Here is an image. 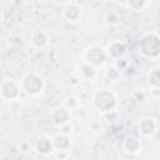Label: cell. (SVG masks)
<instances>
[{"mask_svg":"<svg viewBox=\"0 0 160 160\" xmlns=\"http://www.w3.org/2000/svg\"><path fill=\"white\" fill-rule=\"evenodd\" d=\"M141 51L148 56H156L160 49L159 36L156 34H149L141 40Z\"/></svg>","mask_w":160,"mask_h":160,"instance_id":"1","label":"cell"},{"mask_svg":"<svg viewBox=\"0 0 160 160\" xmlns=\"http://www.w3.org/2000/svg\"><path fill=\"white\" fill-rule=\"evenodd\" d=\"M155 130V121L151 118H142L139 121V131L142 135H149Z\"/></svg>","mask_w":160,"mask_h":160,"instance_id":"5","label":"cell"},{"mask_svg":"<svg viewBox=\"0 0 160 160\" xmlns=\"http://www.w3.org/2000/svg\"><path fill=\"white\" fill-rule=\"evenodd\" d=\"M139 141L136 140V139H134V138H129L126 141H125V148H126V150L128 151H130V152H135L138 149H139Z\"/></svg>","mask_w":160,"mask_h":160,"instance_id":"13","label":"cell"},{"mask_svg":"<svg viewBox=\"0 0 160 160\" xmlns=\"http://www.w3.org/2000/svg\"><path fill=\"white\" fill-rule=\"evenodd\" d=\"M86 58H88V60H89L91 64L100 65V64H102V61L105 60V52L102 51V49L94 46V48L89 49V51H88V54H86Z\"/></svg>","mask_w":160,"mask_h":160,"instance_id":"4","label":"cell"},{"mask_svg":"<svg viewBox=\"0 0 160 160\" xmlns=\"http://www.w3.org/2000/svg\"><path fill=\"white\" fill-rule=\"evenodd\" d=\"M51 141L48 139V138H41L39 139L38 144H36V149L40 151V152H50L51 151Z\"/></svg>","mask_w":160,"mask_h":160,"instance_id":"10","label":"cell"},{"mask_svg":"<svg viewBox=\"0 0 160 160\" xmlns=\"http://www.w3.org/2000/svg\"><path fill=\"white\" fill-rule=\"evenodd\" d=\"M146 0H128L129 6H131L134 10H139L145 5Z\"/></svg>","mask_w":160,"mask_h":160,"instance_id":"15","label":"cell"},{"mask_svg":"<svg viewBox=\"0 0 160 160\" xmlns=\"http://www.w3.org/2000/svg\"><path fill=\"white\" fill-rule=\"evenodd\" d=\"M69 111L65 109V108H58L55 111H54V115H52V118H54V121L56 122V124H60V125H64V124H66L68 122V120H69Z\"/></svg>","mask_w":160,"mask_h":160,"instance_id":"7","label":"cell"},{"mask_svg":"<svg viewBox=\"0 0 160 160\" xmlns=\"http://www.w3.org/2000/svg\"><path fill=\"white\" fill-rule=\"evenodd\" d=\"M1 92L4 94V96H6L8 99H14L18 96L19 94V89L16 86V84L14 81H6L2 84L1 86Z\"/></svg>","mask_w":160,"mask_h":160,"instance_id":"6","label":"cell"},{"mask_svg":"<svg viewBox=\"0 0 160 160\" xmlns=\"http://www.w3.org/2000/svg\"><path fill=\"white\" fill-rule=\"evenodd\" d=\"M54 145L55 148L62 150V149H66L69 146V139L64 135H58L55 139H54Z\"/></svg>","mask_w":160,"mask_h":160,"instance_id":"11","label":"cell"},{"mask_svg":"<svg viewBox=\"0 0 160 160\" xmlns=\"http://www.w3.org/2000/svg\"><path fill=\"white\" fill-rule=\"evenodd\" d=\"M95 106L102 111H109L115 105V96L110 91H100L95 95Z\"/></svg>","mask_w":160,"mask_h":160,"instance_id":"2","label":"cell"},{"mask_svg":"<svg viewBox=\"0 0 160 160\" xmlns=\"http://www.w3.org/2000/svg\"><path fill=\"white\" fill-rule=\"evenodd\" d=\"M22 88L25 89L26 92L34 95L41 91L42 89V80L41 78H39L35 74H29L25 76L24 81H22Z\"/></svg>","mask_w":160,"mask_h":160,"instance_id":"3","label":"cell"},{"mask_svg":"<svg viewBox=\"0 0 160 160\" xmlns=\"http://www.w3.org/2000/svg\"><path fill=\"white\" fill-rule=\"evenodd\" d=\"M2 20V14H1V11H0V21Z\"/></svg>","mask_w":160,"mask_h":160,"instance_id":"18","label":"cell"},{"mask_svg":"<svg viewBox=\"0 0 160 160\" xmlns=\"http://www.w3.org/2000/svg\"><path fill=\"white\" fill-rule=\"evenodd\" d=\"M74 100H75L74 98H71V99H68V102H66V104H68V105H70V104H71V106H75V104H76V102H75Z\"/></svg>","mask_w":160,"mask_h":160,"instance_id":"17","label":"cell"},{"mask_svg":"<svg viewBox=\"0 0 160 160\" xmlns=\"http://www.w3.org/2000/svg\"><path fill=\"white\" fill-rule=\"evenodd\" d=\"M81 72L86 76V78H92L95 75V70L91 65H82L81 66Z\"/></svg>","mask_w":160,"mask_h":160,"instance_id":"14","label":"cell"},{"mask_svg":"<svg viewBox=\"0 0 160 160\" xmlns=\"http://www.w3.org/2000/svg\"><path fill=\"white\" fill-rule=\"evenodd\" d=\"M125 51V46L120 42H112L110 46H109V54L114 58H119L120 55H122Z\"/></svg>","mask_w":160,"mask_h":160,"instance_id":"9","label":"cell"},{"mask_svg":"<svg viewBox=\"0 0 160 160\" xmlns=\"http://www.w3.org/2000/svg\"><path fill=\"white\" fill-rule=\"evenodd\" d=\"M32 42L36 45V46H42V45H45V42H46V36H45V34L42 32V31H38V32H35V35L32 36Z\"/></svg>","mask_w":160,"mask_h":160,"instance_id":"12","label":"cell"},{"mask_svg":"<svg viewBox=\"0 0 160 160\" xmlns=\"http://www.w3.org/2000/svg\"><path fill=\"white\" fill-rule=\"evenodd\" d=\"M64 14L69 20H76L80 15V9L76 5H69V6L65 8Z\"/></svg>","mask_w":160,"mask_h":160,"instance_id":"8","label":"cell"},{"mask_svg":"<svg viewBox=\"0 0 160 160\" xmlns=\"http://www.w3.org/2000/svg\"><path fill=\"white\" fill-rule=\"evenodd\" d=\"M149 79H150V84H152L155 88L159 86V71H158V70H152V71L150 72Z\"/></svg>","mask_w":160,"mask_h":160,"instance_id":"16","label":"cell"}]
</instances>
